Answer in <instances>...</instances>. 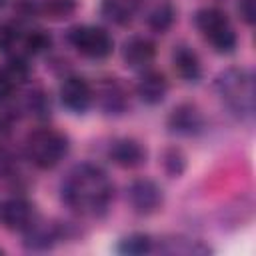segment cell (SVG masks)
<instances>
[{
    "mask_svg": "<svg viewBox=\"0 0 256 256\" xmlns=\"http://www.w3.org/2000/svg\"><path fill=\"white\" fill-rule=\"evenodd\" d=\"M174 22V8L170 4H158L148 14V26L154 32H166Z\"/></svg>",
    "mask_w": 256,
    "mask_h": 256,
    "instance_id": "obj_15",
    "label": "cell"
},
{
    "mask_svg": "<svg viewBox=\"0 0 256 256\" xmlns=\"http://www.w3.org/2000/svg\"><path fill=\"white\" fill-rule=\"evenodd\" d=\"M0 4H2V0H0Z\"/></svg>",
    "mask_w": 256,
    "mask_h": 256,
    "instance_id": "obj_26",
    "label": "cell"
},
{
    "mask_svg": "<svg viewBox=\"0 0 256 256\" xmlns=\"http://www.w3.org/2000/svg\"><path fill=\"white\" fill-rule=\"evenodd\" d=\"M216 86H218L222 100L228 104V108L236 116H240V118L252 116V112H254V78L248 70H244V68L226 70L218 76Z\"/></svg>",
    "mask_w": 256,
    "mask_h": 256,
    "instance_id": "obj_2",
    "label": "cell"
},
{
    "mask_svg": "<svg viewBox=\"0 0 256 256\" xmlns=\"http://www.w3.org/2000/svg\"><path fill=\"white\" fill-rule=\"evenodd\" d=\"M62 198L72 210L98 216L106 212L112 200V182L100 166L78 164L62 182Z\"/></svg>",
    "mask_w": 256,
    "mask_h": 256,
    "instance_id": "obj_1",
    "label": "cell"
},
{
    "mask_svg": "<svg viewBox=\"0 0 256 256\" xmlns=\"http://www.w3.org/2000/svg\"><path fill=\"white\" fill-rule=\"evenodd\" d=\"M118 250L124 252V254H132V256L146 254V252L152 250V240L146 234H130L124 240H120Z\"/></svg>",
    "mask_w": 256,
    "mask_h": 256,
    "instance_id": "obj_16",
    "label": "cell"
},
{
    "mask_svg": "<svg viewBox=\"0 0 256 256\" xmlns=\"http://www.w3.org/2000/svg\"><path fill=\"white\" fill-rule=\"evenodd\" d=\"M68 152V140L62 132L54 128H40L28 134L26 138V154L30 162L38 168H54Z\"/></svg>",
    "mask_w": 256,
    "mask_h": 256,
    "instance_id": "obj_3",
    "label": "cell"
},
{
    "mask_svg": "<svg viewBox=\"0 0 256 256\" xmlns=\"http://www.w3.org/2000/svg\"><path fill=\"white\" fill-rule=\"evenodd\" d=\"M102 108L108 112V114H120L124 108H126V96H124V90L120 88L118 82L110 80L102 86Z\"/></svg>",
    "mask_w": 256,
    "mask_h": 256,
    "instance_id": "obj_14",
    "label": "cell"
},
{
    "mask_svg": "<svg viewBox=\"0 0 256 256\" xmlns=\"http://www.w3.org/2000/svg\"><path fill=\"white\" fill-rule=\"evenodd\" d=\"M128 200L138 214H152L162 204V190L148 178H138L128 186Z\"/></svg>",
    "mask_w": 256,
    "mask_h": 256,
    "instance_id": "obj_6",
    "label": "cell"
},
{
    "mask_svg": "<svg viewBox=\"0 0 256 256\" xmlns=\"http://www.w3.org/2000/svg\"><path fill=\"white\" fill-rule=\"evenodd\" d=\"M0 218L8 230L26 232L34 224V206L26 198H10L2 204Z\"/></svg>",
    "mask_w": 256,
    "mask_h": 256,
    "instance_id": "obj_7",
    "label": "cell"
},
{
    "mask_svg": "<svg viewBox=\"0 0 256 256\" xmlns=\"http://www.w3.org/2000/svg\"><path fill=\"white\" fill-rule=\"evenodd\" d=\"M20 40V28L12 22H6L0 26V50H10Z\"/></svg>",
    "mask_w": 256,
    "mask_h": 256,
    "instance_id": "obj_20",
    "label": "cell"
},
{
    "mask_svg": "<svg viewBox=\"0 0 256 256\" xmlns=\"http://www.w3.org/2000/svg\"><path fill=\"white\" fill-rule=\"evenodd\" d=\"M204 126V118L194 104H180L168 116V128L182 136L198 134Z\"/></svg>",
    "mask_w": 256,
    "mask_h": 256,
    "instance_id": "obj_9",
    "label": "cell"
},
{
    "mask_svg": "<svg viewBox=\"0 0 256 256\" xmlns=\"http://www.w3.org/2000/svg\"><path fill=\"white\" fill-rule=\"evenodd\" d=\"M196 26L202 36L218 52H232L236 46V34L226 14L218 8H204L196 14Z\"/></svg>",
    "mask_w": 256,
    "mask_h": 256,
    "instance_id": "obj_4",
    "label": "cell"
},
{
    "mask_svg": "<svg viewBox=\"0 0 256 256\" xmlns=\"http://www.w3.org/2000/svg\"><path fill=\"white\" fill-rule=\"evenodd\" d=\"M14 86H16V80L6 72V68H0V102L8 100L12 96Z\"/></svg>",
    "mask_w": 256,
    "mask_h": 256,
    "instance_id": "obj_23",
    "label": "cell"
},
{
    "mask_svg": "<svg viewBox=\"0 0 256 256\" xmlns=\"http://www.w3.org/2000/svg\"><path fill=\"white\" fill-rule=\"evenodd\" d=\"M136 92H138V96H140L142 102L154 106V104H160V102L166 98L168 82H166L164 74H160V72H156V70H148V72H144L142 78L138 80Z\"/></svg>",
    "mask_w": 256,
    "mask_h": 256,
    "instance_id": "obj_11",
    "label": "cell"
},
{
    "mask_svg": "<svg viewBox=\"0 0 256 256\" xmlns=\"http://www.w3.org/2000/svg\"><path fill=\"white\" fill-rule=\"evenodd\" d=\"M110 158L122 168H136L144 162L146 150L132 138H120L110 146Z\"/></svg>",
    "mask_w": 256,
    "mask_h": 256,
    "instance_id": "obj_12",
    "label": "cell"
},
{
    "mask_svg": "<svg viewBox=\"0 0 256 256\" xmlns=\"http://www.w3.org/2000/svg\"><path fill=\"white\" fill-rule=\"evenodd\" d=\"M172 64L176 74L186 80V82H196L202 74V66H200V58L198 54L188 48V46H178L172 54Z\"/></svg>",
    "mask_w": 256,
    "mask_h": 256,
    "instance_id": "obj_13",
    "label": "cell"
},
{
    "mask_svg": "<svg viewBox=\"0 0 256 256\" xmlns=\"http://www.w3.org/2000/svg\"><path fill=\"white\" fill-rule=\"evenodd\" d=\"M72 8V0H48L44 6L46 14H52V18H66V14H70Z\"/></svg>",
    "mask_w": 256,
    "mask_h": 256,
    "instance_id": "obj_21",
    "label": "cell"
},
{
    "mask_svg": "<svg viewBox=\"0 0 256 256\" xmlns=\"http://www.w3.org/2000/svg\"><path fill=\"white\" fill-rule=\"evenodd\" d=\"M238 10H240V16L244 18V22L252 24L256 20V0H240Z\"/></svg>",
    "mask_w": 256,
    "mask_h": 256,
    "instance_id": "obj_24",
    "label": "cell"
},
{
    "mask_svg": "<svg viewBox=\"0 0 256 256\" xmlns=\"http://www.w3.org/2000/svg\"><path fill=\"white\" fill-rule=\"evenodd\" d=\"M70 44L86 58H106L112 52V38L104 28L98 26H78L70 32Z\"/></svg>",
    "mask_w": 256,
    "mask_h": 256,
    "instance_id": "obj_5",
    "label": "cell"
},
{
    "mask_svg": "<svg viewBox=\"0 0 256 256\" xmlns=\"http://www.w3.org/2000/svg\"><path fill=\"white\" fill-rule=\"evenodd\" d=\"M60 100L68 110L84 112V110H88V106L92 102V88L84 78L70 76L60 86Z\"/></svg>",
    "mask_w": 256,
    "mask_h": 256,
    "instance_id": "obj_8",
    "label": "cell"
},
{
    "mask_svg": "<svg viewBox=\"0 0 256 256\" xmlns=\"http://www.w3.org/2000/svg\"><path fill=\"white\" fill-rule=\"evenodd\" d=\"M0 254H2V250H0Z\"/></svg>",
    "mask_w": 256,
    "mask_h": 256,
    "instance_id": "obj_25",
    "label": "cell"
},
{
    "mask_svg": "<svg viewBox=\"0 0 256 256\" xmlns=\"http://www.w3.org/2000/svg\"><path fill=\"white\" fill-rule=\"evenodd\" d=\"M156 54V46L146 36H132L124 42L122 58L130 68H146Z\"/></svg>",
    "mask_w": 256,
    "mask_h": 256,
    "instance_id": "obj_10",
    "label": "cell"
},
{
    "mask_svg": "<svg viewBox=\"0 0 256 256\" xmlns=\"http://www.w3.org/2000/svg\"><path fill=\"white\" fill-rule=\"evenodd\" d=\"M50 44H52V38H50V34L46 30H32L24 38V46H26V50L30 54H40V52L48 50Z\"/></svg>",
    "mask_w": 256,
    "mask_h": 256,
    "instance_id": "obj_18",
    "label": "cell"
},
{
    "mask_svg": "<svg viewBox=\"0 0 256 256\" xmlns=\"http://www.w3.org/2000/svg\"><path fill=\"white\" fill-rule=\"evenodd\" d=\"M162 166L164 170L168 172V176L176 178L184 172L186 168V156L182 154L180 148H168L164 154H162Z\"/></svg>",
    "mask_w": 256,
    "mask_h": 256,
    "instance_id": "obj_17",
    "label": "cell"
},
{
    "mask_svg": "<svg viewBox=\"0 0 256 256\" xmlns=\"http://www.w3.org/2000/svg\"><path fill=\"white\" fill-rule=\"evenodd\" d=\"M104 14H106L110 20L118 22V24H124V22H128V18H130L128 8H126L120 0H106V2H104Z\"/></svg>",
    "mask_w": 256,
    "mask_h": 256,
    "instance_id": "obj_19",
    "label": "cell"
},
{
    "mask_svg": "<svg viewBox=\"0 0 256 256\" xmlns=\"http://www.w3.org/2000/svg\"><path fill=\"white\" fill-rule=\"evenodd\" d=\"M6 72L16 80V82H22V80H26L28 78V64H26V60L22 58V56H16V58H12L10 62H8V66H6Z\"/></svg>",
    "mask_w": 256,
    "mask_h": 256,
    "instance_id": "obj_22",
    "label": "cell"
}]
</instances>
